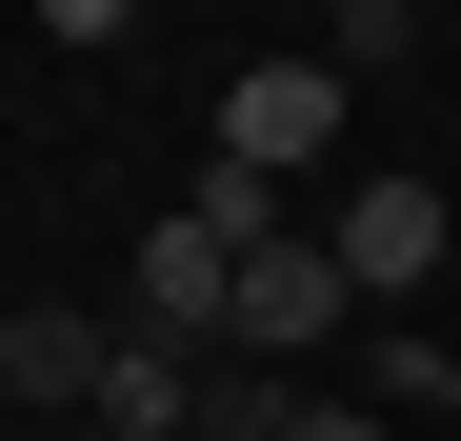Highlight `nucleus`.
<instances>
[{"mask_svg": "<svg viewBox=\"0 0 461 441\" xmlns=\"http://www.w3.org/2000/svg\"><path fill=\"white\" fill-rule=\"evenodd\" d=\"M201 382H221V361H181V341H121V361H101V441H201Z\"/></svg>", "mask_w": 461, "mask_h": 441, "instance_id": "6", "label": "nucleus"}, {"mask_svg": "<svg viewBox=\"0 0 461 441\" xmlns=\"http://www.w3.org/2000/svg\"><path fill=\"white\" fill-rule=\"evenodd\" d=\"M441 421H461V341H441Z\"/></svg>", "mask_w": 461, "mask_h": 441, "instance_id": "9", "label": "nucleus"}, {"mask_svg": "<svg viewBox=\"0 0 461 441\" xmlns=\"http://www.w3.org/2000/svg\"><path fill=\"white\" fill-rule=\"evenodd\" d=\"M241 241H281V181H201L181 220H140V261H121V341L221 361V341H241Z\"/></svg>", "mask_w": 461, "mask_h": 441, "instance_id": "1", "label": "nucleus"}, {"mask_svg": "<svg viewBox=\"0 0 461 441\" xmlns=\"http://www.w3.org/2000/svg\"><path fill=\"white\" fill-rule=\"evenodd\" d=\"M341 321H361V281H341V241H321V220L241 241V341H221V361H321Z\"/></svg>", "mask_w": 461, "mask_h": 441, "instance_id": "2", "label": "nucleus"}, {"mask_svg": "<svg viewBox=\"0 0 461 441\" xmlns=\"http://www.w3.org/2000/svg\"><path fill=\"white\" fill-rule=\"evenodd\" d=\"M281 441H402V421H381L361 382H301V421H281Z\"/></svg>", "mask_w": 461, "mask_h": 441, "instance_id": "8", "label": "nucleus"}, {"mask_svg": "<svg viewBox=\"0 0 461 441\" xmlns=\"http://www.w3.org/2000/svg\"><path fill=\"white\" fill-rule=\"evenodd\" d=\"M0 321H21V281H0Z\"/></svg>", "mask_w": 461, "mask_h": 441, "instance_id": "10", "label": "nucleus"}, {"mask_svg": "<svg viewBox=\"0 0 461 441\" xmlns=\"http://www.w3.org/2000/svg\"><path fill=\"white\" fill-rule=\"evenodd\" d=\"M321 241H341V281H361V302H421V281H441V241H461V201L381 161V181H341V220H321Z\"/></svg>", "mask_w": 461, "mask_h": 441, "instance_id": "4", "label": "nucleus"}, {"mask_svg": "<svg viewBox=\"0 0 461 441\" xmlns=\"http://www.w3.org/2000/svg\"><path fill=\"white\" fill-rule=\"evenodd\" d=\"M321 60H341V81H381V60H421V21H402V0H341V21H321Z\"/></svg>", "mask_w": 461, "mask_h": 441, "instance_id": "7", "label": "nucleus"}, {"mask_svg": "<svg viewBox=\"0 0 461 441\" xmlns=\"http://www.w3.org/2000/svg\"><path fill=\"white\" fill-rule=\"evenodd\" d=\"M101 361H121V321L21 302V321H0V401H81V421H101Z\"/></svg>", "mask_w": 461, "mask_h": 441, "instance_id": "5", "label": "nucleus"}, {"mask_svg": "<svg viewBox=\"0 0 461 441\" xmlns=\"http://www.w3.org/2000/svg\"><path fill=\"white\" fill-rule=\"evenodd\" d=\"M341 60H241V81H221V181H301V161H321V140H341Z\"/></svg>", "mask_w": 461, "mask_h": 441, "instance_id": "3", "label": "nucleus"}]
</instances>
